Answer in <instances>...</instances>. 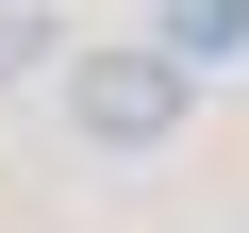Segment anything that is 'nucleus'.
<instances>
[{"instance_id": "3", "label": "nucleus", "mask_w": 249, "mask_h": 233, "mask_svg": "<svg viewBox=\"0 0 249 233\" xmlns=\"http://www.w3.org/2000/svg\"><path fill=\"white\" fill-rule=\"evenodd\" d=\"M50 50H67V34H50V0H0V83H34Z\"/></svg>"}, {"instance_id": "1", "label": "nucleus", "mask_w": 249, "mask_h": 233, "mask_svg": "<svg viewBox=\"0 0 249 233\" xmlns=\"http://www.w3.org/2000/svg\"><path fill=\"white\" fill-rule=\"evenodd\" d=\"M50 67H67V134H83V150H166L183 100H199L166 50H50Z\"/></svg>"}, {"instance_id": "2", "label": "nucleus", "mask_w": 249, "mask_h": 233, "mask_svg": "<svg viewBox=\"0 0 249 233\" xmlns=\"http://www.w3.org/2000/svg\"><path fill=\"white\" fill-rule=\"evenodd\" d=\"M166 67L199 83V67H249V0H183V34H166Z\"/></svg>"}]
</instances>
